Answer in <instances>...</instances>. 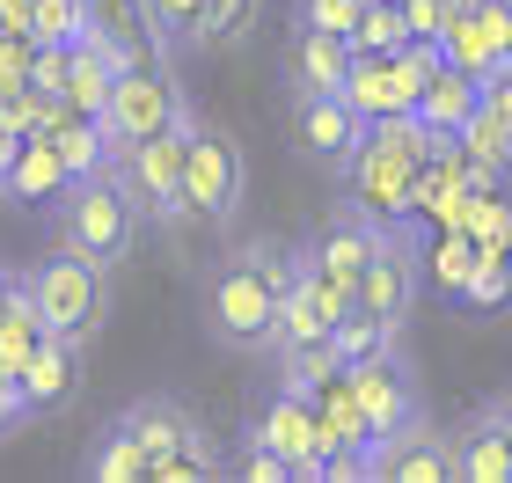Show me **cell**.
Here are the masks:
<instances>
[{"instance_id": "cell-39", "label": "cell", "mask_w": 512, "mask_h": 483, "mask_svg": "<svg viewBox=\"0 0 512 483\" xmlns=\"http://www.w3.org/2000/svg\"><path fill=\"white\" fill-rule=\"evenodd\" d=\"M505 8H512V0H505Z\"/></svg>"}, {"instance_id": "cell-22", "label": "cell", "mask_w": 512, "mask_h": 483, "mask_svg": "<svg viewBox=\"0 0 512 483\" xmlns=\"http://www.w3.org/2000/svg\"><path fill=\"white\" fill-rule=\"evenodd\" d=\"M88 476H103V483H147V454H139V440L110 418L96 432V447H88Z\"/></svg>"}, {"instance_id": "cell-5", "label": "cell", "mask_w": 512, "mask_h": 483, "mask_svg": "<svg viewBox=\"0 0 512 483\" xmlns=\"http://www.w3.org/2000/svg\"><path fill=\"white\" fill-rule=\"evenodd\" d=\"M191 132H198V110H183L176 125L147 132L139 147H125L110 169L125 176V191L139 198V213L161 220V227H183L191 213H183V169H191Z\"/></svg>"}, {"instance_id": "cell-29", "label": "cell", "mask_w": 512, "mask_h": 483, "mask_svg": "<svg viewBox=\"0 0 512 483\" xmlns=\"http://www.w3.org/2000/svg\"><path fill=\"white\" fill-rule=\"evenodd\" d=\"M227 476H249V483H286V476H293V462H286L278 447H264L256 432H242V447L227 454Z\"/></svg>"}, {"instance_id": "cell-35", "label": "cell", "mask_w": 512, "mask_h": 483, "mask_svg": "<svg viewBox=\"0 0 512 483\" xmlns=\"http://www.w3.org/2000/svg\"><path fill=\"white\" fill-rule=\"evenodd\" d=\"M483 103H491V110H498V118L512 125V59L498 66V74H483Z\"/></svg>"}, {"instance_id": "cell-3", "label": "cell", "mask_w": 512, "mask_h": 483, "mask_svg": "<svg viewBox=\"0 0 512 483\" xmlns=\"http://www.w3.org/2000/svg\"><path fill=\"white\" fill-rule=\"evenodd\" d=\"M139 198L125 191L118 169H96V176H74L66 191L52 198V235L66 249H81V257L96 264H125L132 242H139Z\"/></svg>"}, {"instance_id": "cell-1", "label": "cell", "mask_w": 512, "mask_h": 483, "mask_svg": "<svg viewBox=\"0 0 512 483\" xmlns=\"http://www.w3.org/2000/svg\"><path fill=\"white\" fill-rule=\"evenodd\" d=\"M293 249L278 235H249L242 249L205 271V337L235 359H264L278 344V308H286V279H293Z\"/></svg>"}, {"instance_id": "cell-11", "label": "cell", "mask_w": 512, "mask_h": 483, "mask_svg": "<svg viewBox=\"0 0 512 483\" xmlns=\"http://www.w3.org/2000/svg\"><path fill=\"white\" fill-rule=\"evenodd\" d=\"M359 388V403H366V425H374V447H388L395 432H403L417 410H425V396H417V374H410V359H403V344H381L374 359H359V366H344ZM374 469V462H366Z\"/></svg>"}, {"instance_id": "cell-16", "label": "cell", "mask_w": 512, "mask_h": 483, "mask_svg": "<svg viewBox=\"0 0 512 483\" xmlns=\"http://www.w3.org/2000/svg\"><path fill=\"white\" fill-rule=\"evenodd\" d=\"M81 352H88L81 337L44 330L37 359L22 366V396H30V418H52V410H66V403L81 396Z\"/></svg>"}, {"instance_id": "cell-19", "label": "cell", "mask_w": 512, "mask_h": 483, "mask_svg": "<svg viewBox=\"0 0 512 483\" xmlns=\"http://www.w3.org/2000/svg\"><path fill=\"white\" fill-rule=\"evenodd\" d=\"M66 183H74V176H66L59 147L44 140V132H30V140L15 147V169H8V183H0V198H8V205H52Z\"/></svg>"}, {"instance_id": "cell-21", "label": "cell", "mask_w": 512, "mask_h": 483, "mask_svg": "<svg viewBox=\"0 0 512 483\" xmlns=\"http://www.w3.org/2000/svg\"><path fill=\"white\" fill-rule=\"evenodd\" d=\"M37 344H44V315H37V301H30V286H22L15 308L0 315V374L22 381V366L37 359Z\"/></svg>"}, {"instance_id": "cell-15", "label": "cell", "mask_w": 512, "mask_h": 483, "mask_svg": "<svg viewBox=\"0 0 512 483\" xmlns=\"http://www.w3.org/2000/svg\"><path fill=\"white\" fill-rule=\"evenodd\" d=\"M439 52H447L461 74H498V66L512 59V8L505 0H491V8H476V15H454L447 22V37H439Z\"/></svg>"}, {"instance_id": "cell-9", "label": "cell", "mask_w": 512, "mask_h": 483, "mask_svg": "<svg viewBox=\"0 0 512 483\" xmlns=\"http://www.w3.org/2000/svg\"><path fill=\"white\" fill-rule=\"evenodd\" d=\"M374 242H381V220L366 213L352 191H344L330 213L315 220V235L300 242V249H308V264L344 293V301H359V271H366V257H374Z\"/></svg>"}, {"instance_id": "cell-23", "label": "cell", "mask_w": 512, "mask_h": 483, "mask_svg": "<svg viewBox=\"0 0 512 483\" xmlns=\"http://www.w3.org/2000/svg\"><path fill=\"white\" fill-rule=\"evenodd\" d=\"M147 30L161 52H198L205 44V0H147Z\"/></svg>"}, {"instance_id": "cell-27", "label": "cell", "mask_w": 512, "mask_h": 483, "mask_svg": "<svg viewBox=\"0 0 512 483\" xmlns=\"http://www.w3.org/2000/svg\"><path fill=\"white\" fill-rule=\"evenodd\" d=\"M96 22V0H37L30 15V44H74Z\"/></svg>"}, {"instance_id": "cell-4", "label": "cell", "mask_w": 512, "mask_h": 483, "mask_svg": "<svg viewBox=\"0 0 512 483\" xmlns=\"http://www.w3.org/2000/svg\"><path fill=\"white\" fill-rule=\"evenodd\" d=\"M22 286H30L44 330H59V337H81L88 344L103 330V315H110V264L81 257V249H66V242L22 271Z\"/></svg>"}, {"instance_id": "cell-32", "label": "cell", "mask_w": 512, "mask_h": 483, "mask_svg": "<svg viewBox=\"0 0 512 483\" xmlns=\"http://www.w3.org/2000/svg\"><path fill=\"white\" fill-rule=\"evenodd\" d=\"M30 66H37V44L0 30V96H8V88H30Z\"/></svg>"}, {"instance_id": "cell-25", "label": "cell", "mask_w": 512, "mask_h": 483, "mask_svg": "<svg viewBox=\"0 0 512 483\" xmlns=\"http://www.w3.org/2000/svg\"><path fill=\"white\" fill-rule=\"evenodd\" d=\"M264 22V0H205V44L213 52H242Z\"/></svg>"}, {"instance_id": "cell-20", "label": "cell", "mask_w": 512, "mask_h": 483, "mask_svg": "<svg viewBox=\"0 0 512 483\" xmlns=\"http://www.w3.org/2000/svg\"><path fill=\"white\" fill-rule=\"evenodd\" d=\"M476 110H483V81H476V74H461L454 59L439 66V74L425 81V96H417V118H425V125L439 132V140H454V132L469 125Z\"/></svg>"}, {"instance_id": "cell-37", "label": "cell", "mask_w": 512, "mask_h": 483, "mask_svg": "<svg viewBox=\"0 0 512 483\" xmlns=\"http://www.w3.org/2000/svg\"><path fill=\"white\" fill-rule=\"evenodd\" d=\"M15 147H22V140H15L8 125H0V183H8V169H15Z\"/></svg>"}, {"instance_id": "cell-18", "label": "cell", "mask_w": 512, "mask_h": 483, "mask_svg": "<svg viewBox=\"0 0 512 483\" xmlns=\"http://www.w3.org/2000/svg\"><path fill=\"white\" fill-rule=\"evenodd\" d=\"M454 147H461V161H469L476 191H505V183H512V125L498 118L491 103H483L476 118L454 132Z\"/></svg>"}, {"instance_id": "cell-30", "label": "cell", "mask_w": 512, "mask_h": 483, "mask_svg": "<svg viewBox=\"0 0 512 483\" xmlns=\"http://www.w3.org/2000/svg\"><path fill=\"white\" fill-rule=\"evenodd\" d=\"M505 293H512V257H505V249H483V257H476V279H469V293H461V301L498 308Z\"/></svg>"}, {"instance_id": "cell-31", "label": "cell", "mask_w": 512, "mask_h": 483, "mask_svg": "<svg viewBox=\"0 0 512 483\" xmlns=\"http://www.w3.org/2000/svg\"><path fill=\"white\" fill-rule=\"evenodd\" d=\"M359 8H366V0H293V22H315V30L352 37L359 30Z\"/></svg>"}, {"instance_id": "cell-26", "label": "cell", "mask_w": 512, "mask_h": 483, "mask_svg": "<svg viewBox=\"0 0 512 483\" xmlns=\"http://www.w3.org/2000/svg\"><path fill=\"white\" fill-rule=\"evenodd\" d=\"M476 257H483V242L469 235V227H447V242H439V257H432V279H439V293H447V301H461V293H469Z\"/></svg>"}, {"instance_id": "cell-7", "label": "cell", "mask_w": 512, "mask_h": 483, "mask_svg": "<svg viewBox=\"0 0 512 483\" xmlns=\"http://www.w3.org/2000/svg\"><path fill=\"white\" fill-rule=\"evenodd\" d=\"M242 198H249V161L235 147V132L198 118V132H191V169H183V213L205 220V227H227V220L242 213Z\"/></svg>"}, {"instance_id": "cell-28", "label": "cell", "mask_w": 512, "mask_h": 483, "mask_svg": "<svg viewBox=\"0 0 512 483\" xmlns=\"http://www.w3.org/2000/svg\"><path fill=\"white\" fill-rule=\"evenodd\" d=\"M330 374H344L337 344H300V352H278V381H286V388H308V396H315Z\"/></svg>"}, {"instance_id": "cell-14", "label": "cell", "mask_w": 512, "mask_h": 483, "mask_svg": "<svg viewBox=\"0 0 512 483\" xmlns=\"http://www.w3.org/2000/svg\"><path fill=\"white\" fill-rule=\"evenodd\" d=\"M352 59H359L352 37L315 30V22H293V37H286V88L293 96H344Z\"/></svg>"}, {"instance_id": "cell-12", "label": "cell", "mask_w": 512, "mask_h": 483, "mask_svg": "<svg viewBox=\"0 0 512 483\" xmlns=\"http://www.w3.org/2000/svg\"><path fill=\"white\" fill-rule=\"evenodd\" d=\"M366 476H388V483H461V469H454V425H432V410H417L388 447H374V469H366Z\"/></svg>"}, {"instance_id": "cell-2", "label": "cell", "mask_w": 512, "mask_h": 483, "mask_svg": "<svg viewBox=\"0 0 512 483\" xmlns=\"http://www.w3.org/2000/svg\"><path fill=\"white\" fill-rule=\"evenodd\" d=\"M118 425L147 454V476L161 483H198V476H227V454L213 440V425L198 418L183 396H132L118 410Z\"/></svg>"}, {"instance_id": "cell-17", "label": "cell", "mask_w": 512, "mask_h": 483, "mask_svg": "<svg viewBox=\"0 0 512 483\" xmlns=\"http://www.w3.org/2000/svg\"><path fill=\"white\" fill-rule=\"evenodd\" d=\"M454 469H461V483H512V440L491 403H476L454 425Z\"/></svg>"}, {"instance_id": "cell-13", "label": "cell", "mask_w": 512, "mask_h": 483, "mask_svg": "<svg viewBox=\"0 0 512 483\" xmlns=\"http://www.w3.org/2000/svg\"><path fill=\"white\" fill-rule=\"evenodd\" d=\"M366 125L359 110H352V96H293V140H300V154L308 161H322V169H352V154L366 147Z\"/></svg>"}, {"instance_id": "cell-6", "label": "cell", "mask_w": 512, "mask_h": 483, "mask_svg": "<svg viewBox=\"0 0 512 483\" xmlns=\"http://www.w3.org/2000/svg\"><path fill=\"white\" fill-rule=\"evenodd\" d=\"M183 88H176V74H169V52H139V59H125L118 66V88H110V110H103V125H110V161H118L125 147H139L147 132H161V125H176L183 118Z\"/></svg>"}, {"instance_id": "cell-38", "label": "cell", "mask_w": 512, "mask_h": 483, "mask_svg": "<svg viewBox=\"0 0 512 483\" xmlns=\"http://www.w3.org/2000/svg\"><path fill=\"white\" fill-rule=\"evenodd\" d=\"M491 410H498V425H505V440H512V381H505L498 396H491Z\"/></svg>"}, {"instance_id": "cell-33", "label": "cell", "mask_w": 512, "mask_h": 483, "mask_svg": "<svg viewBox=\"0 0 512 483\" xmlns=\"http://www.w3.org/2000/svg\"><path fill=\"white\" fill-rule=\"evenodd\" d=\"M403 15H410V37H425V44L447 37V0H403Z\"/></svg>"}, {"instance_id": "cell-8", "label": "cell", "mask_w": 512, "mask_h": 483, "mask_svg": "<svg viewBox=\"0 0 512 483\" xmlns=\"http://www.w3.org/2000/svg\"><path fill=\"white\" fill-rule=\"evenodd\" d=\"M417 286H425V249H417V235L403 220H381V242H374V257L359 271V301L352 308H366L388 337H403V322L417 308Z\"/></svg>"}, {"instance_id": "cell-10", "label": "cell", "mask_w": 512, "mask_h": 483, "mask_svg": "<svg viewBox=\"0 0 512 483\" xmlns=\"http://www.w3.org/2000/svg\"><path fill=\"white\" fill-rule=\"evenodd\" d=\"M249 432L264 447H278L293 462V476H322V462H330V440H322V410H315V396L308 388H286L278 381L264 403H256V418H249Z\"/></svg>"}, {"instance_id": "cell-36", "label": "cell", "mask_w": 512, "mask_h": 483, "mask_svg": "<svg viewBox=\"0 0 512 483\" xmlns=\"http://www.w3.org/2000/svg\"><path fill=\"white\" fill-rule=\"evenodd\" d=\"M15 293H22V271H8V264H0V315L15 308Z\"/></svg>"}, {"instance_id": "cell-24", "label": "cell", "mask_w": 512, "mask_h": 483, "mask_svg": "<svg viewBox=\"0 0 512 483\" xmlns=\"http://www.w3.org/2000/svg\"><path fill=\"white\" fill-rule=\"evenodd\" d=\"M403 44H417L403 0H366V8H359V30H352V52H403Z\"/></svg>"}, {"instance_id": "cell-34", "label": "cell", "mask_w": 512, "mask_h": 483, "mask_svg": "<svg viewBox=\"0 0 512 483\" xmlns=\"http://www.w3.org/2000/svg\"><path fill=\"white\" fill-rule=\"evenodd\" d=\"M22 418H30V396H22V381H15V374H0V440H8Z\"/></svg>"}]
</instances>
